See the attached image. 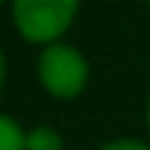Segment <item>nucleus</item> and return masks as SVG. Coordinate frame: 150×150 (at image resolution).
I'll use <instances>...</instances> for the list:
<instances>
[{
    "label": "nucleus",
    "mask_w": 150,
    "mask_h": 150,
    "mask_svg": "<svg viewBox=\"0 0 150 150\" xmlns=\"http://www.w3.org/2000/svg\"><path fill=\"white\" fill-rule=\"evenodd\" d=\"M74 12L77 0H15V24L30 41H56Z\"/></svg>",
    "instance_id": "f257e3e1"
},
{
    "label": "nucleus",
    "mask_w": 150,
    "mask_h": 150,
    "mask_svg": "<svg viewBox=\"0 0 150 150\" xmlns=\"http://www.w3.org/2000/svg\"><path fill=\"white\" fill-rule=\"evenodd\" d=\"M41 83L56 97H74L86 86V59L65 44H50L38 62Z\"/></svg>",
    "instance_id": "f03ea898"
},
{
    "label": "nucleus",
    "mask_w": 150,
    "mask_h": 150,
    "mask_svg": "<svg viewBox=\"0 0 150 150\" xmlns=\"http://www.w3.org/2000/svg\"><path fill=\"white\" fill-rule=\"evenodd\" d=\"M0 150H27V135L21 127L0 115Z\"/></svg>",
    "instance_id": "7ed1b4c3"
},
{
    "label": "nucleus",
    "mask_w": 150,
    "mask_h": 150,
    "mask_svg": "<svg viewBox=\"0 0 150 150\" xmlns=\"http://www.w3.org/2000/svg\"><path fill=\"white\" fill-rule=\"evenodd\" d=\"M27 150H62V138L50 127H38L27 135Z\"/></svg>",
    "instance_id": "20e7f679"
},
{
    "label": "nucleus",
    "mask_w": 150,
    "mask_h": 150,
    "mask_svg": "<svg viewBox=\"0 0 150 150\" xmlns=\"http://www.w3.org/2000/svg\"><path fill=\"white\" fill-rule=\"evenodd\" d=\"M103 150H150V147H144L138 141H115V144H106Z\"/></svg>",
    "instance_id": "39448f33"
},
{
    "label": "nucleus",
    "mask_w": 150,
    "mask_h": 150,
    "mask_svg": "<svg viewBox=\"0 0 150 150\" xmlns=\"http://www.w3.org/2000/svg\"><path fill=\"white\" fill-rule=\"evenodd\" d=\"M0 86H3V56H0Z\"/></svg>",
    "instance_id": "423d86ee"
},
{
    "label": "nucleus",
    "mask_w": 150,
    "mask_h": 150,
    "mask_svg": "<svg viewBox=\"0 0 150 150\" xmlns=\"http://www.w3.org/2000/svg\"><path fill=\"white\" fill-rule=\"evenodd\" d=\"M147 118H150V112H147Z\"/></svg>",
    "instance_id": "0eeeda50"
}]
</instances>
